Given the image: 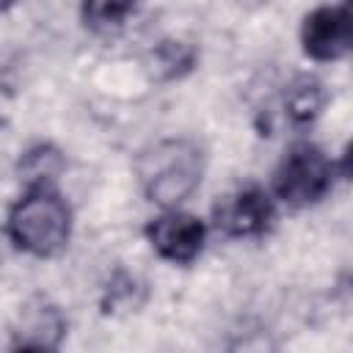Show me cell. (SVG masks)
<instances>
[{
    "label": "cell",
    "mask_w": 353,
    "mask_h": 353,
    "mask_svg": "<svg viewBox=\"0 0 353 353\" xmlns=\"http://www.w3.org/2000/svg\"><path fill=\"white\" fill-rule=\"evenodd\" d=\"M204 154L190 138H165L141 152L138 179L152 204L160 210L182 207L201 185Z\"/></svg>",
    "instance_id": "6da1fadb"
},
{
    "label": "cell",
    "mask_w": 353,
    "mask_h": 353,
    "mask_svg": "<svg viewBox=\"0 0 353 353\" xmlns=\"http://www.w3.org/2000/svg\"><path fill=\"white\" fill-rule=\"evenodd\" d=\"M6 234L30 256H55L72 237V207L58 188H25V196L8 210Z\"/></svg>",
    "instance_id": "7a4b0ae2"
},
{
    "label": "cell",
    "mask_w": 353,
    "mask_h": 353,
    "mask_svg": "<svg viewBox=\"0 0 353 353\" xmlns=\"http://www.w3.org/2000/svg\"><path fill=\"white\" fill-rule=\"evenodd\" d=\"M334 163L312 141H295L273 171V196L290 207H312L328 196Z\"/></svg>",
    "instance_id": "3957f363"
},
{
    "label": "cell",
    "mask_w": 353,
    "mask_h": 353,
    "mask_svg": "<svg viewBox=\"0 0 353 353\" xmlns=\"http://www.w3.org/2000/svg\"><path fill=\"white\" fill-rule=\"evenodd\" d=\"M276 221V199L259 185H243L221 196L212 207V223L221 234L245 240L262 237Z\"/></svg>",
    "instance_id": "277c9868"
},
{
    "label": "cell",
    "mask_w": 353,
    "mask_h": 353,
    "mask_svg": "<svg viewBox=\"0 0 353 353\" xmlns=\"http://www.w3.org/2000/svg\"><path fill=\"white\" fill-rule=\"evenodd\" d=\"M146 240L154 254L174 265H190L199 259L207 243V223L199 215L176 210H163L146 223Z\"/></svg>",
    "instance_id": "5b68a950"
},
{
    "label": "cell",
    "mask_w": 353,
    "mask_h": 353,
    "mask_svg": "<svg viewBox=\"0 0 353 353\" xmlns=\"http://www.w3.org/2000/svg\"><path fill=\"white\" fill-rule=\"evenodd\" d=\"M301 44H303V52L320 63L345 58L353 44L350 6L336 3V6H320L309 11L301 25Z\"/></svg>",
    "instance_id": "8992f818"
},
{
    "label": "cell",
    "mask_w": 353,
    "mask_h": 353,
    "mask_svg": "<svg viewBox=\"0 0 353 353\" xmlns=\"http://www.w3.org/2000/svg\"><path fill=\"white\" fill-rule=\"evenodd\" d=\"M66 314L61 306L33 298L19 309V317L11 328V347L14 350H58L66 336Z\"/></svg>",
    "instance_id": "52a82bcc"
},
{
    "label": "cell",
    "mask_w": 353,
    "mask_h": 353,
    "mask_svg": "<svg viewBox=\"0 0 353 353\" xmlns=\"http://www.w3.org/2000/svg\"><path fill=\"white\" fill-rule=\"evenodd\" d=\"M328 102V91L325 83L314 74H295L281 97L284 105V116L290 119L292 127H309L320 119L323 108Z\"/></svg>",
    "instance_id": "ba28073f"
},
{
    "label": "cell",
    "mask_w": 353,
    "mask_h": 353,
    "mask_svg": "<svg viewBox=\"0 0 353 353\" xmlns=\"http://www.w3.org/2000/svg\"><path fill=\"white\" fill-rule=\"evenodd\" d=\"M196 61H199L196 44L182 41V39H163L146 55V69L157 83H171V80H182L185 74H190Z\"/></svg>",
    "instance_id": "9c48e42d"
},
{
    "label": "cell",
    "mask_w": 353,
    "mask_h": 353,
    "mask_svg": "<svg viewBox=\"0 0 353 353\" xmlns=\"http://www.w3.org/2000/svg\"><path fill=\"white\" fill-rule=\"evenodd\" d=\"M63 171H66V157L52 143L30 146L17 163V174L25 182V188H55Z\"/></svg>",
    "instance_id": "30bf717a"
},
{
    "label": "cell",
    "mask_w": 353,
    "mask_h": 353,
    "mask_svg": "<svg viewBox=\"0 0 353 353\" xmlns=\"http://www.w3.org/2000/svg\"><path fill=\"white\" fill-rule=\"evenodd\" d=\"M138 8V0H83L80 17L91 30H116Z\"/></svg>",
    "instance_id": "8fae6325"
},
{
    "label": "cell",
    "mask_w": 353,
    "mask_h": 353,
    "mask_svg": "<svg viewBox=\"0 0 353 353\" xmlns=\"http://www.w3.org/2000/svg\"><path fill=\"white\" fill-rule=\"evenodd\" d=\"M143 303V287L135 281V276L119 270L108 290H105V298H102V309L105 312H116V309H138Z\"/></svg>",
    "instance_id": "7c38bea8"
},
{
    "label": "cell",
    "mask_w": 353,
    "mask_h": 353,
    "mask_svg": "<svg viewBox=\"0 0 353 353\" xmlns=\"http://www.w3.org/2000/svg\"><path fill=\"white\" fill-rule=\"evenodd\" d=\"M14 6H17V0H0V14L8 11V8H14Z\"/></svg>",
    "instance_id": "4fadbf2b"
}]
</instances>
